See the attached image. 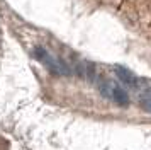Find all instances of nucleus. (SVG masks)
Listing matches in <instances>:
<instances>
[{
  "label": "nucleus",
  "instance_id": "1",
  "mask_svg": "<svg viewBox=\"0 0 151 150\" xmlns=\"http://www.w3.org/2000/svg\"><path fill=\"white\" fill-rule=\"evenodd\" d=\"M32 53H34L36 60L41 61V63L48 68L51 74H55V75H71V68H70L63 60L53 56L48 50L37 46V48H34V51H32Z\"/></svg>",
  "mask_w": 151,
  "mask_h": 150
},
{
  "label": "nucleus",
  "instance_id": "2",
  "mask_svg": "<svg viewBox=\"0 0 151 150\" xmlns=\"http://www.w3.org/2000/svg\"><path fill=\"white\" fill-rule=\"evenodd\" d=\"M114 72H116L117 79L122 82L124 85H127V87H137L139 85V80H137V77L131 70H127V68L124 67H116L114 68Z\"/></svg>",
  "mask_w": 151,
  "mask_h": 150
},
{
  "label": "nucleus",
  "instance_id": "3",
  "mask_svg": "<svg viewBox=\"0 0 151 150\" xmlns=\"http://www.w3.org/2000/svg\"><path fill=\"white\" fill-rule=\"evenodd\" d=\"M110 101H114L117 106L126 108V106H129V95L121 85L112 84V87H110Z\"/></svg>",
  "mask_w": 151,
  "mask_h": 150
},
{
  "label": "nucleus",
  "instance_id": "4",
  "mask_svg": "<svg viewBox=\"0 0 151 150\" xmlns=\"http://www.w3.org/2000/svg\"><path fill=\"white\" fill-rule=\"evenodd\" d=\"M110 87H112V82L105 80L104 77H97V89H99V92L102 94V97L110 99Z\"/></svg>",
  "mask_w": 151,
  "mask_h": 150
},
{
  "label": "nucleus",
  "instance_id": "5",
  "mask_svg": "<svg viewBox=\"0 0 151 150\" xmlns=\"http://www.w3.org/2000/svg\"><path fill=\"white\" fill-rule=\"evenodd\" d=\"M139 106H141L143 111L151 113V95L150 94H143L141 95V97H139Z\"/></svg>",
  "mask_w": 151,
  "mask_h": 150
}]
</instances>
